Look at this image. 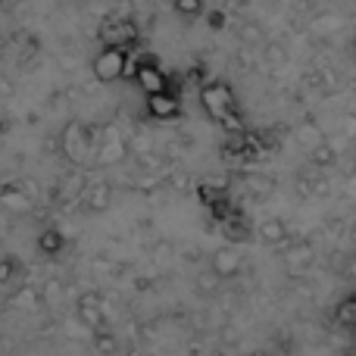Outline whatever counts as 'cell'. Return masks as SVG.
I'll use <instances>...</instances> for the list:
<instances>
[{
  "label": "cell",
  "instance_id": "6da1fadb",
  "mask_svg": "<svg viewBox=\"0 0 356 356\" xmlns=\"http://www.w3.org/2000/svg\"><path fill=\"white\" fill-rule=\"evenodd\" d=\"M200 104L209 113V119L222 122L228 113H234V94L225 81H209V85L200 88Z\"/></svg>",
  "mask_w": 356,
  "mask_h": 356
},
{
  "label": "cell",
  "instance_id": "7a4b0ae2",
  "mask_svg": "<svg viewBox=\"0 0 356 356\" xmlns=\"http://www.w3.org/2000/svg\"><path fill=\"white\" fill-rule=\"evenodd\" d=\"M97 81H119L129 69V50L125 47H104L91 63Z\"/></svg>",
  "mask_w": 356,
  "mask_h": 356
},
{
  "label": "cell",
  "instance_id": "3957f363",
  "mask_svg": "<svg viewBox=\"0 0 356 356\" xmlns=\"http://www.w3.org/2000/svg\"><path fill=\"white\" fill-rule=\"evenodd\" d=\"M63 150H66V156L75 163V166H81V163L88 160V154H91L94 141H91V131H88V125L81 122H66V129H63Z\"/></svg>",
  "mask_w": 356,
  "mask_h": 356
},
{
  "label": "cell",
  "instance_id": "277c9868",
  "mask_svg": "<svg viewBox=\"0 0 356 356\" xmlns=\"http://www.w3.org/2000/svg\"><path fill=\"white\" fill-rule=\"evenodd\" d=\"M75 316H79V322L88 328V332H106V309H104V297L97 294V291H88V294L79 297V303H75Z\"/></svg>",
  "mask_w": 356,
  "mask_h": 356
},
{
  "label": "cell",
  "instance_id": "5b68a950",
  "mask_svg": "<svg viewBox=\"0 0 356 356\" xmlns=\"http://www.w3.org/2000/svg\"><path fill=\"white\" fill-rule=\"evenodd\" d=\"M100 41L106 44V47H125L129 50L131 44L138 41V29L131 19H106L104 25H100Z\"/></svg>",
  "mask_w": 356,
  "mask_h": 356
},
{
  "label": "cell",
  "instance_id": "8992f818",
  "mask_svg": "<svg viewBox=\"0 0 356 356\" xmlns=\"http://www.w3.org/2000/svg\"><path fill=\"white\" fill-rule=\"evenodd\" d=\"M135 81H138V88H141L147 97L169 91V75L150 60H144V63H138L135 66Z\"/></svg>",
  "mask_w": 356,
  "mask_h": 356
},
{
  "label": "cell",
  "instance_id": "52a82bcc",
  "mask_svg": "<svg viewBox=\"0 0 356 356\" xmlns=\"http://www.w3.org/2000/svg\"><path fill=\"white\" fill-rule=\"evenodd\" d=\"M241 266H244V257H241V250L238 247H232V244L219 247V250L213 253V259H209V269H213V275L219 278V282L234 278L241 272Z\"/></svg>",
  "mask_w": 356,
  "mask_h": 356
},
{
  "label": "cell",
  "instance_id": "ba28073f",
  "mask_svg": "<svg viewBox=\"0 0 356 356\" xmlns=\"http://www.w3.org/2000/svg\"><path fill=\"white\" fill-rule=\"evenodd\" d=\"M147 113L154 119H160V122H169V119H178V113H181V97L172 91L166 94H154V97H147Z\"/></svg>",
  "mask_w": 356,
  "mask_h": 356
},
{
  "label": "cell",
  "instance_id": "9c48e42d",
  "mask_svg": "<svg viewBox=\"0 0 356 356\" xmlns=\"http://www.w3.org/2000/svg\"><path fill=\"white\" fill-rule=\"evenodd\" d=\"M282 259H284V266H288L291 272H303V269L313 266L316 250H313V244H307V241H294V244H284Z\"/></svg>",
  "mask_w": 356,
  "mask_h": 356
},
{
  "label": "cell",
  "instance_id": "30bf717a",
  "mask_svg": "<svg viewBox=\"0 0 356 356\" xmlns=\"http://www.w3.org/2000/svg\"><path fill=\"white\" fill-rule=\"evenodd\" d=\"M106 135H110V141H104L100 144V150H97V160L104 163V166H119V163L129 156V144L119 138V131L116 129H106Z\"/></svg>",
  "mask_w": 356,
  "mask_h": 356
},
{
  "label": "cell",
  "instance_id": "8fae6325",
  "mask_svg": "<svg viewBox=\"0 0 356 356\" xmlns=\"http://www.w3.org/2000/svg\"><path fill=\"white\" fill-rule=\"evenodd\" d=\"M110 203H113V184L97 181V184H91V188H85V207L91 209V213H104Z\"/></svg>",
  "mask_w": 356,
  "mask_h": 356
},
{
  "label": "cell",
  "instance_id": "7c38bea8",
  "mask_svg": "<svg viewBox=\"0 0 356 356\" xmlns=\"http://www.w3.org/2000/svg\"><path fill=\"white\" fill-rule=\"evenodd\" d=\"M259 238H263L266 244H288V225H284V219H278V216L263 219V225H259Z\"/></svg>",
  "mask_w": 356,
  "mask_h": 356
},
{
  "label": "cell",
  "instance_id": "4fadbf2b",
  "mask_svg": "<svg viewBox=\"0 0 356 356\" xmlns=\"http://www.w3.org/2000/svg\"><path fill=\"white\" fill-rule=\"evenodd\" d=\"M334 325L347 328V332H356V291L347 294L344 300L334 307Z\"/></svg>",
  "mask_w": 356,
  "mask_h": 356
},
{
  "label": "cell",
  "instance_id": "5bb4252c",
  "mask_svg": "<svg viewBox=\"0 0 356 356\" xmlns=\"http://www.w3.org/2000/svg\"><path fill=\"white\" fill-rule=\"evenodd\" d=\"M63 247H66V238H63L60 228H44V232L38 234V250H41L44 257H56V253H63Z\"/></svg>",
  "mask_w": 356,
  "mask_h": 356
},
{
  "label": "cell",
  "instance_id": "9a60e30c",
  "mask_svg": "<svg viewBox=\"0 0 356 356\" xmlns=\"http://www.w3.org/2000/svg\"><path fill=\"white\" fill-rule=\"evenodd\" d=\"M0 203H3L6 209H13V213H25V209L31 207V197L16 188H3L0 191Z\"/></svg>",
  "mask_w": 356,
  "mask_h": 356
},
{
  "label": "cell",
  "instance_id": "2e32d148",
  "mask_svg": "<svg viewBox=\"0 0 356 356\" xmlns=\"http://www.w3.org/2000/svg\"><path fill=\"white\" fill-rule=\"evenodd\" d=\"M297 141H303L309 150H313V147H319V144H325V131H322L313 119H307V122L297 129Z\"/></svg>",
  "mask_w": 356,
  "mask_h": 356
},
{
  "label": "cell",
  "instance_id": "e0dca14e",
  "mask_svg": "<svg viewBox=\"0 0 356 356\" xmlns=\"http://www.w3.org/2000/svg\"><path fill=\"white\" fill-rule=\"evenodd\" d=\"M238 38H241V44H263L266 41V31H263V25H257V22H241L238 25Z\"/></svg>",
  "mask_w": 356,
  "mask_h": 356
},
{
  "label": "cell",
  "instance_id": "ac0fdd59",
  "mask_svg": "<svg viewBox=\"0 0 356 356\" xmlns=\"http://www.w3.org/2000/svg\"><path fill=\"white\" fill-rule=\"evenodd\" d=\"M203 0H175V13L178 16H184V19H197V16H203Z\"/></svg>",
  "mask_w": 356,
  "mask_h": 356
},
{
  "label": "cell",
  "instance_id": "d6986e66",
  "mask_svg": "<svg viewBox=\"0 0 356 356\" xmlns=\"http://www.w3.org/2000/svg\"><path fill=\"white\" fill-rule=\"evenodd\" d=\"M309 160H313L316 166H332V163H334V150L328 147V144H319V147L309 150Z\"/></svg>",
  "mask_w": 356,
  "mask_h": 356
},
{
  "label": "cell",
  "instance_id": "ffe728a7",
  "mask_svg": "<svg viewBox=\"0 0 356 356\" xmlns=\"http://www.w3.org/2000/svg\"><path fill=\"white\" fill-rule=\"evenodd\" d=\"M94 344H97V350L104 353V356L116 353V338H113L110 332H97V334H94Z\"/></svg>",
  "mask_w": 356,
  "mask_h": 356
},
{
  "label": "cell",
  "instance_id": "44dd1931",
  "mask_svg": "<svg viewBox=\"0 0 356 356\" xmlns=\"http://www.w3.org/2000/svg\"><path fill=\"white\" fill-rule=\"evenodd\" d=\"M247 184H250L253 191H257L259 197H269L272 191H275V184L269 181V178H259V175H253V178H247Z\"/></svg>",
  "mask_w": 356,
  "mask_h": 356
},
{
  "label": "cell",
  "instance_id": "7402d4cb",
  "mask_svg": "<svg viewBox=\"0 0 356 356\" xmlns=\"http://www.w3.org/2000/svg\"><path fill=\"white\" fill-rule=\"evenodd\" d=\"M16 269H19V263H16L13 257H3V259H0V284L10 282V278L16 275Z\"/></svg>",
  "mask_w": 356,
  "mask_h": 356
},
{
  "label": "cell",
  "instance_id": "603a6c76",
  "mask_svg": "<svg viewBox=\"0 0 356 356\" xmlns=\"http://www.w3.org/2000/svg\"><path fill=\"white\" fill-rule=\"evenodd\" d=\"M222 125H225V129L228 131H234V135H244V122H241V116H238V113H228V116L225 119H222Z\"/></svg>",
  "mask_w": 356,
  "mask_h": 356
},
{
  "label": "cell",
  "instance_id": "cb8c5ba5",
  "mask_svg": "<svg viewBox=\"0 0 356 356\" xmlns=\"http://www.w3.org/2000/svg\"><path fill=\"white\" fill-rule=\"evenodd\" d=\"M341 25H344V22H341L338 16H322L319 22H316V29H319V31H338Z\"/></svg>",
  "mask_w": 356,
  "mask_h": 356
},
{
  "label": "cell",
  "instance_id": "d4e9b609",
  "mask_svg": "<svg viewBox=\"0 0 356 356\" xmlns=\"http://www.w3.org/2000/svg\"><path fill=\"white\" fill-rule=\"evenodd\" d=\"M266 60L269 63H284L288 60V54H284L282 47H275V44H266Z\"/></svg>",
  "mask_w": 356,
  "mask_h": 356
},
{
  "label": "cell",
  "instance_id": "484cf974",
  "mask_svg": "<svg viewBox=\"0 0 356 356\" xmlns=\"http://www.w3.org/2000/svg\"><path fill=\"white\" fill-rule=\"evenodd\" d=\"M207 25H209V29H222V25H225V13H222V10H213V13L207 16Z\"/></svg>",
  "mask_w": 356,
  "mask_h": 356
},
{
  "label": "cell",
  "instance_id": "4316f807",
  "mask_svg": "<svg viewBox=\"0 0 356 356\" xmlns=\"http://www.w3.org/2000/svg\"><path fill=\"white\" fill-rule=\"evenodd\" d=\"M344 129H347V135H356V119H347Z\"/></svg>",
  "mask_w": 356,
  "mask_h": 356
},
{
  "label": "cell",
  "instance_id": "83f0119b",
  "mask_svg": "<svg viewBox=\"0 0 356 356\" xmlns=\"http://www.w3.org/2000/svg\"><path fill=\"white\" fill-rule=\"evenodd\" d=\"M0 3H3V0H0Z\"/></svg>",
  "mask_w": 356,
  "mask_h": 356
}]
</instances>
